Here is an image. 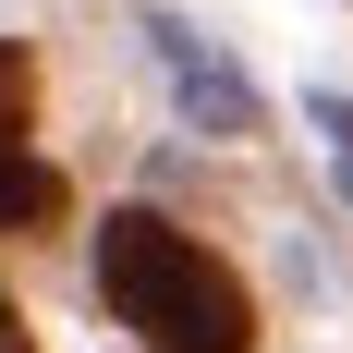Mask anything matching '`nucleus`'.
<instances>
[{
	"label": "nucleus",
	"mask_w": 353,
	"mask_h": 353,
	"mask_svg": "<svg viewBox=\"0 0 353 353\" xmlns=\"http://www.w3.org/2000/svg\"><path fill=\"white\" fill-rule=\"evenodd\" d=\"M98 292L146 353H256V292L232 281V256H208L159 208L98 219Z\"/></svg>",
	"instance_id": "1"
},
{
	"label": "nucleus",
	"mask_w": 353,
	"mask_h": 353,
	"mask_svg": "<svg viewBox=\"0 0 353 353\" xmlns=\"http://www.w3.org/2000/svg\"><path fill=\"white\" fill-rule=\"evenodd\" d=\"M146 49H159V73H171V110L195 122V134H256V122H268V110H256V85L219 61V49L183 25V12H146Z\"/></svg>",
	"instance_id": "2"
},
{
	"label": "nucleus",
	"mask_w": 353,
	"mask_h": 353,
	"mask_svg": "<svg viewBox=\"0 0 353 353\" xmlns=\"http://www.w3.org/2000/svg\"><path fill=\"white\" fill-rule=\"evenodd\" d=\"M49 208H61V171L25 159V122L0 110V232H25V219H49Z\"/></svg>",
	"instance_id": "3"
},
{
	"label": "nucleus",
	"mask_w": 353,
	"mask_h": 353,
	"mask_svg": "<svg viewBox=\"0 0 353 353\" xmlns=\"http://www.w3.org/2000/svg\"><path fill=\"white\" fill-rule=\"evenodd\" d=\"M305 122L329 134V159H341V208H353V98H329V85H317V98H305Z\"/></svg>",
	"instance_id": "4"
},
{
	"label": "nucleus",
	"mask_w": 353,
	"mask_h": 353,
	"mask_svg": "<svg viewBox=\"0 0 353 353\" xmlns=\"http://www.w3.org/2000/svg\"><path fill=\"white\" fill-rule=\"evenodd\" d=\"M0 110H12V122L37 110V73H25V49H12V37H0Z\"/></svg>",
	"instance_id": "5"
},
{
	"label": "nucleus",
	"mask_w": 353,
	"mask_h": 353,
	"mask_svg": "<svg viewBox=\"0 0 353 353\" xmlns=\"http://www.w3.org/2000/svg\"><path fill=\"white\" fill-rule=\"evenodd\" d=\"M0 353H37V341H25V317H12V292H0Z\"/></svg>",
	"instance_id": "6"
}]
</instances>
